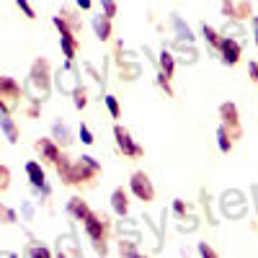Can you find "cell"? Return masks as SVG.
<instances>
[{"mask_svg":"<svg viewBox=\"0 0 258 258\" xmlns=\"http://www.w3.org/2000/svg\"><path fill=\"white\" fill-rule=\"evenodd\" d=\"M54 135L59 137V142H62V145H68V142H70V132H68V126L54 124Z\"/></svg>","mask_w":258,"mask_h":258,"instance_id":"cell-25","label":"cell"},{"mask_svg":"<svg viewBox=\"0 0 258 258\" xmlns=\"http://www.w3.org/2000/svg\"><path fill=\"white\" fill-rule=\"evenodd\" d=\"M217 140H220V150H222V153H230V150H232V137L227 135L225 126L217 129Z\"/></svg>","mask_w":258,"mask_h":258,"instance_id":"cell-18","label":"cell"},{"mask_svg":"<svg viewBox=\"0 0 258 258\" xmlns=\"http://www.w3.org/2000/svg\"><path fill=\"white\" fill-rule=\"evenodd\" d=\"M16 6H18L21 11H24V13H26V18H36V13H34V8L29 6V0H16Z\"/></svg>","mask_w":258,"mask_h":258,"instance_id":"cell-27","label":"cell"},{"mask_svg":"<svg viewBox=\"0 0 258 258\" xmlns=\"http://www.w3.org/2000/svg\"><path fill=\"white\" fill-rule=\"evenodd\" d=\"M158 62H160V73H163V75H165L168 80L173 78V70H176V59H173V54L163 49V52H160V59H158Z\"/></svg>","mask_w":258,"mask_h":258,"instance_id":"cell-14","label":"cell"},{"mask_svg":"<svg viewBox=\"0 0 258 258\" xmlns=\"http://www.w3.org/2000/svg\"><path fill=\"white\" fill-rule=\"evenodd\" d=\"M0 126H3V132L8 135V140H11V142H18V129H16V124H13L6 114L0 116Z\"/></svg>","mask_w":258,"mask_h":258,"instance_id":"cell-16","label":"cell"},{"mask_svg":"<svg viewBox=\"0 0 258 258\" xmlns=\"http://www.w3.org/2000/svg\"><path fill=\"white\" fill-rule=\"evenodd\" d=\"M93 29H96V36L101 41H106L111 36V18H106V16H96L93 18Z\"/></svg>","mask_w":258,"mask_h":258,"instance_id":"cell-12","label":"cell"},{"mask_svg":"<svg viewBox=\"0 0 258 258\" xmlns=\"http://www.w3.org/2000/svg\"><path fill=\"white\" fill-rule=\"evenodd\" d=\"M78 6H80V8H85V11H88V8H91V0H78Z\"/></svg>","mask_w":258,"mask_h":258,"instance_id":"cell-34","label":"cell"},{"mask_svg":"<svg viewBox=\"0 0 258 258\" xmlns=\"http://www.w3.org/2000/svg\"><path fill=\"white\" fill-rule=\"evenodd\" d=\"M106 106H109L111 116H114V119H119V101H116L114 96H106Z\"/></svg>","mask_w":258,"mask_h":258,"instance_id":"cell-26","label":"cell"},{"mask_svg":"<svg viewBox=\"0 0 258 258\" xmlns=\"http://www.w3.org/2000/svg\"><path fill=\"white\" fill-rule=\"evenodd\" d=\"M132 191H135V197L142 199V202H153V197H155V188H153V183H150V178L145 173H135L132 176Z\"/></svg>","mask_w":258,"mask_h":258,"instance_id":"cell-8","label":"cell"},{"mask_svg":"<svg viewBox=\"0 0 258 258\" xmlns=\"http://www.w3.org/2000/svg\"><path fill=\"white\" fill-rule=\"evenodd\" d=\"M59 18H62V21H64V24H68V26H70V29H73L75 34H78V29H80V21H78V16H75V13H73L70 8H62V13H59Z\"/></svg>","mask_w":258,"mask_h":258,"instance_id":"cell-17","label":"cell"},{"mask_svg":"<svg viewBox=\"0 0 258 258\" xmlns=\"http://www.w3.org/2000/svg\"><path fill=\"white\" fill-rule=\"evenodd\" d=\"M0 222H6V225H13V222H16V212L0 204Z\"/></svg>","mask_w":258,"mask_h":258,"instance_id":"cell-21","label":"cell"},{"mask_svg":"<svg viewBox=\"0 0 258 258\" xmlns=\"http://www.w3.org/2000/svg\"><path fill=\"white\" fill-rule=\"evenodd\" d=\"M98 170H101V165L93 158H80L78 163H70V170H68V176H64V183H85V181H91Z\"/></svg>","mask_w":258,"mask_h":258,"instance_id":"cell-2","label":"cell"},{"mask_svg":"<svg viewBox=\"0 0 258 258\" xmlns=\"http://www.w3.org/2000/svg\"><path fill=\"white\" fill-rule=\"evenodd\" d=\"M220 116H222V126L227 129V135L232 137V140H240V119H238V106L235 103H222L220 106Z\"/></svg>","mask_w":258,"mask_h":258,"instance_id":"cell-4","label":"cell"},{"mask_svg":"<svg viewBox=\"0 0 258 258\" xmlns=\"http://www.w3.org/2000/svg\"><path fill=\"white\" fill-rule=\"evenodd\" d=\"M101 6H103V16L106 18H114L116 16V0H101Z\"/></svg>","mask_w":258,"mask_h":258,"instance_id":"cell-23","label":"cell"},{"mask_svg":"<svg viewBox=\"0 0 258 258\" xmlns=\"http://www.w3.org/2000/svg\"><path fill=\"white\" fill-rule=\"evenodd\" d=\"M68 209H70V214H73V217H78V220H83L85 217V214H88L91 209H88V204H85L83 199H70V204H68Z\"/></svg>","mask_w":258,"mask_h":258,"instance_id":"cell-15","label":"cell"},{"mask_svg":"<svg viewBox=\"0 0 258 258\" xmlns=\"http://www.w3.org/2000/svg\"><path fill=\"white\" fill-rule=\"evenodd\" d=\"M29 85H31V91L36 93L34 101H44L47 93H49V62L47 59H36L31 64V75H29Z\"/></svg>","mask_w":258,"mask_h":258,"instance_id":"cell-1","label":"cell"},{"mask_svg":"<svg viewBox=\"0 0 258 258\" xmlns=\"http://www.w3.org/2000/svg\"><path fill=\"white\" fill-rule=\"evenodd\" d=\"M248 70H250V80L258 83V62H250V64H248Z\"/></svg>","mask_w":258,"mask_h":258,"instance_id":"cell-31","label":"cell"},{"mask_svg":"<svg viewBox=\"0 0 258 258\" xmlns=\"http://www.w3.org/2000/svg\"><path fill=\"white\" fill-rule=\"evenodd\" d=\"M0 98H3V103L8 106V111L18 103L21 88H18V83H16L13 78H0Z\"/></svg>","mask_w":258,"mask_h":258,"instance_id":"cell-7","label":"cell"},{"mask_svg":"<svg viewBox=\"0 0 258 258\" xmlns=\"http://www.w3.org/2000/svg\"><path fill=\"white\" fill-rule=\"evenodd\" d=\"M83 225H85V230H88L91 240L98 243V248H101V243H103V232H106V220L98 217V214H93V212H88V214L83 217Z\"/></svg>","mask_w":258,"mask_h":258,"instance_id":"cell-6","label":"cell"},{"mask_svg":"<svg viewBox=\"0 0 258 258\" xmlns=\"http://www.w3.org/2000/svg\"><path fill=\"white\" fill-rule=\"evenodd\" d=\"M250 16V3L248 0H240V6H235V13H232V18H248Z\"/></svg>","mask_w":258,"mask_h":258,"instance_id":"cell-20","label":"cell"},{"mask_svg":"<svg viewBox=\"0 0 258 258\" xmlns=\"http://www.w3.org/2000/svg\"><path fill=\"white\" fill-rule=\"evenodd\" d=\"M186 209H188V207H186L183 202H176V212H178V214H186Z\"/></svg>","mask_w":258,"mask_h":258,"instance_id":"cell-33","label":"cell"},{"mask_svg":"<svg viewBox=\"0 0 258 258\" xmlns=\"http://www.w3.org/2000/svg\"><path fill=\"white\" fill-rule=\"evenodd\" d=\"M199 253H202V255H209V258H212V255H217V250H214L212 245H207V243L199 245Z\"/></svg>","mask_w":258,"mask_h":258,"instance_id":"cell-29","label":"cell"},{"mask_svg":"<svg viewBox=\"0 0 258 258\" xmlns=\"http://www.w3.org/2000/svg\"><path fill=\"white\" fill-rule=\"evenodd\" d=\"M80 140L85 142V145H93L96 140H93V135H91V129L85 126V124H80Z\"/></svg>","mask_w":258,"mask_h":258,"instance_id":"cell-28","label":"cell"},{"mask_svg":"<svg viewBox=\"0 0 258 258\" xmlns=\"http://www.w3.org/2000/svg\"><path fill=\"white\" fill-rule=\"evenodd\" d=\"M253 26H255V44H258V18L253 21Z\"/></svg>","mask_w":258,"mask_h":258,"instance_id":"cell-35","label":"cell"},{"mask_svg":"<svg viewBox=\"0 0 258 258\" xmlns=\"http://www.w3.org/2000/svg\"><path fill=\"white\" fill-rule=\"evenodd\" d=\"M29 253H31V255H49L47 248H29Z\"/></svg>","mask_w":258,"mask_h":258,"instance_id":"cell-32","label":"cell"},{"mask_svg":"<svg viewBox=\"0 0 258 258\" xmlns=\"http://www.w3.org/2000/svg\"><path fill=\"white\" fill-rule=\"evenodd\" d=\"M220 52H222L225 64H238V59H240V41L225 34L222 44H220Z\"/></svg>","mask_w":258,"mask_h":258,"instance_id":"cell-9","label":"cell"},{"mask_svg":"<svg viewBox=\"0 0 258 258\" xmlns=\"http://www.w3.org/2000/svg\"><path fill=\"white\" fill-rule=\"evenodd\" d=\"M114 137H116V145H119V150H121L124 155H129V158L142 155V147L132 140V135H129L124 126H116V129H114Z\"/></svg>","mask_w":258,"mask_h":258,"instance_id":"cell-5","label":"cell"},{"mask_svg":"<svg viewBox=\"0 0 258 258\" xmlns=\"http://www.w3.org/2000/svg\"><path fill=\"white\" fill-rule=\"evenodd\" d=\"M111 207H114L116 214H121V217L129 212V202H126V191H124V188H116V191L111 194Z\"/></svg>","mask_w":258,"mask_h":258,"instance_id":"cell-13","label":"cell"},{"mask_svg":"<svg viewBox=\"0 0 258 258\" xmlns=\"http://www.w3.org/2000/svg\"><path fill=\"white\" fill-rule=\"evenodd\" d=\"M204 36H207V41H209V44H212L214 49H220V44H222V36H220L217 31H214L212 26H204Z\"/></svg>","mask_w":258,"mask_h":258,"instance_id":"cell-19","label":"cell"},{"mask_svg":"<svg viewBox=\"0 0 258 258\" xmlns=\"http://www.w3.org/2000/svg\"><path fill=\"white\" fill-rule=\"evenodd\" d=\"M36 153L41 155V160H49V163H57L59 155H62L52 140H39V142H36Z\"/></svg>","mask_w":258,"mask_h":258,"instance_id":"cell-10","label":"cell"},{"mask_svg":"<svg viewBox=\"0 0 258 258\" xmlns=\"http://www.w3.org/2000/svg\"><path fill=\"white\" fill-rule=\"evenodd\" d=\"M222 11H225V16H230V18H232V13H235L232 0H222Z\"/></svg>","mask_w":258,"mask_h":258,"instance_id":"cell-30","label":"cell"},{"mask_svg":"<svg viewBox=\"0 0 258 258\" xmlns=\"http://www.w3.org/2000/svg\"><path fill=\"white\" fill-rule=\"evenodd\" d=\"M11 186V170L6 165H0V191H6Z\"/></svg>","mask_w":258,"mask_h":258,"instance_id":"cell-24","label":"cell"},{"mask_svg":"<svg viewBox=\"0 0 258 258\" xmlns=\"http://www.w3.org/2000/svg\"><path fill=\"white\" fill-rule=\"evenodd\" d=\"M73 96H75V106H78V109H83V106L88 103V93H85V88H80V85L73 91Z\"/></svg>","mask_w":258,"mask_h":258,"instance_id":"cell-22","label":"cell"},{"mask_svg":"<svg viewBox=\"0 0 258 258\" xmlns=\"http://www.w3.org/2000/svg\"><path fill=\"white\" fill-rule=\"evenodd\" d=\"M26 173H29V181H31L36 188H41L44 194L49 191V188H47V183H44V170H41V165H39V163H34V160H31V163H26Z\"/></svg>","mask_w":258,"mask_h":258,"instance_id":"cell-11","label":"cell"},{"mask_svg":"<svg viewBox=\"0 0 258 258\" xmlns=\"http://www.w3.org/2000/svg\"><path fill=\"white\" fill-rule=\"evenodd\" d=\"M54 26H57V31H59V44H62L64 57H68V62H73V59H75V52H78V36H75V31L64 24L59 16H54Z\"/></svg>","mask_w":258,"mask_h":258,"instance_id":"cell-3","label":"cell"}]
</instances>
